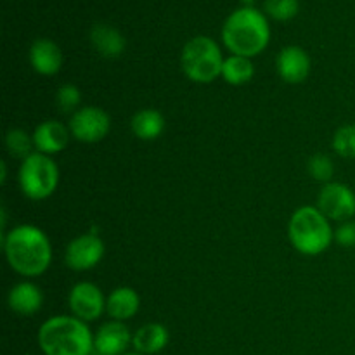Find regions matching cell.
<instances>
[{
	"mask_svg": "<svg viewBox=\"0 0 355 355\" xmlns=\"http://www.w3.org/2000/svg\"><path fill=\"white\" fill-rule=\"evenodd\" d=\"M3 252L10 269L26 277L42 276L52 260L51 241L35 225H17L3 234Z\"/></svg>",
	"mask_w": 355,
	"mask_h": 355,
	"instance_id": "1",
	"label": "cell"
},
{
	"mask_svg": "<svg viewBox=\"0 0 355 355\" xmlns=\"http://www.w3.org/2000/svg\"><path fill=\"white\" fill-rule=\"evenodd\" d=\"M222 40L232 55L255 58L269 45V23L260 10L253 7H241L225 19Z\"/></svg>",
	"mask_w": 355,
	"mask_h": 355,
	"instance_id": "2",
	"label": "cell"
},
{
	"mask_svg": "<svg viewBox=\"0 0 355 355\" xmlns=\"http://www.w3.org/2000/svg\"><path fill=\"white\" fill-rule=\"evenodd\" d=\"M38 347L45 355H90L94 335L85 321L69 315L47 319L38 329Z\"/></svg>",
	"mask_w": 355,
	"mask_h": 355,
	"instance_id": "3",
	"label": "cell"
},
{
	"mask_svg": "<svg viewBox=\"0 0 355 355\" xmlns=\"http://www.w3.org/2000/svg\"><path fill=\"white\" fill-rule=\"evenodd\" d=\"M288 236L295 248L309 257L326 252L333 243L335 232L328 218L318 207H302L291 215L288 224Z\"/></svg>",
	"mask_w": 355,
	"mask_h": 355,
	"instance_id": "4",
	"label": "cell"
},
{
	"mask_svg": "<svg viewBox=\"0 0 355 355\" xmlns=\"http://www.w3.org/2000/svg\"><path fill=\"white\" fill-rule=\"evenodd\" d=\"M225 59L215 40L210 37H194L184 45L180 66L184 75L196 83H210L222 75Z\"/></svg>",
	"mask_w": 355,
	"mask_h": 355,
	"instance_id": "5",
	"label": "cell"
},
{
	"mask_svg": "<svg viewBox=\"0 0 355 355\" xmlns=\"http://www.w3.org/2000/svg\"><path fill=\"white\" fill-rule=\"evenodd\" d=\"M59 184V168L51 156L31 153L23 159L19 168V186L30 200H47L55 193Z\"/></svg>",
	"mask_w": 355,
	"mask_h": 355,
	"instance_id": "6",
	"label": "cell"
},
{
	"mask_svg": "<svg viewBox=\"0 0 355 355\" xmlns=\"http://www.w3.org/2000/svg\"><path fill=\"white\" fill-rule=\"evenodd\" d=\"M111 118L104 110L96 106L80 107L69 120V132L80 142H99L110 134Z\"/></svg>",
	"mask_w": 355,
	"mask_h": 355,
	"instance_id": "7",
	"label": "cell"
},
{
	"mask_svg": "<svg viewBox=\"0 0 355 355\" xmlns=\"http://www.w3.org/2000/svg\"><path fill=\"white\" fill-rule=\"evenodd\" d=\"M318 208L328 220H349L355 215V193L342 182H328L318 196Z\"/></svg>",
	"mask_w": 355,
	"mask_h": 355,
	"instance_id": "8",
	"label": "cell"
},
{
	"mask_svg": "<svg viewBox=\"0 0 355 355\" xmlns=\"http://www.w3.org/2000/svg\"><path fill=\"white\" fill-rule=\"evenodd\" d=\"M68 304L73 315L85 322L96 321L106 311V300L103 297V291L94 283H87V281L71 288Z\"/></svg>",
	"mask_w": 355,
	"mask_h": 355,
	"instance_id": "9",
	"label": "cell"
},
{
	"mask_svg": "<svg viewBox=\"0 0 355 355\" xmlns=\"http://www.w3.org/2000/svg\"><path fill=\"white\" fill-rule=\"evenodd\" d=\"M104 257V243L97 234H82L66 246L64 262L73 270H89Z\"/></svg>",
	"mask_w": 355,
	"mask_h": 355,
	"instance_id": "10",
	"label": "cell"
},
{
	"mask_svg": "<svg viewBox=\"0 0 355 355\" xmlns=\"http://www.w3.org/2000/svg\"><path fill=\"white\" fill-rule=\"evenodd\" d=\"M130 329L121 321H110L97 329L94 336V352L97 355H123L132 345Z\"/></svg>",
	"mask_w": 355,
	"mask_h": 355,
	"instance_id": "11",
	"label": "cell"
},
{
	"mask_svg": "<svg viewBox=\"0 0 355 355\" xmlns=\"http://www.w3.org/2000/svg\"><path fill=\"white\" fill-rule=\"evenodd\" d=\"M277 73L288 83H302L311 73V58L297 45L284 47L277 55Z\"/></svg>",
	"mask_w": 355,
	"mask_h": 355,
	"instance_id": "12",
	"label": "cell"
},
{
	"mask_svg": "<svg viewBox=\"0 0 355 355\" xmlns=\"http://www.w3.org/2000/svg\"><path fill=\"white\" fill-rule=\"evenodd\" d=\"M30 64L38 75L52 76L61 69L62 54L61 49L49 38H38L30 47Z\"/></svg>",
	"mask_w": 355,
	"mask_h": 355,
	"instance_id": "13",
	"label": "cell"
},
{
	"mask_svg": "<svg viewBox=\"0 0 355 355\" xmlns=\"http://www.w3.org/2000/svg\"><path fill=\"white\" fill-rule=\"evenodd\" d=\"M33 144L38 153L44 155H58L68 146L69 130L55 120H47L38 125L33 132Z\"/></svg>",
	"mask_w": 355,
	"mask_h": 355,
	"instance_id": "14",
	"label": "cell"
},
{
	"mask_svg": "<svg viewBox=\"0 0 355 355\" xmlns=\"http://www.w3.org/2000/svg\"><path fill=\"white\" fill-rule=\"evenodd\" d=\"M7 304L9 309L16 314L21 315H33L37 314L44 304V295L40 288L33 283H19L10 288L7 295Z\"/></svg>",
	"mask_w": 355,
	"mask_h": 355,
	"instance_id": "15",
	"label": "cell"
},
{
	"mask_svg": "<svg viewBox=\"0 0 355 355\" xmlns=\"http://www.w3.org/2000/svg\"><path fill=\"white\" fill-rule=\"evenodd\" d=\"M141 307V297L135 290L128 286H120L111 291L106 298V312L113 321H127L139 312Z\"/></svg>",
	"mask_w": 355,
	"mask_h": 355,
	"instance_id": "16",
	"label": "cell"
},
{
	"mask_svg": "<svg viewBox=\"0 0 355 355\" xmlns=\"http://www.w3.org/2000/svg\"><path fill=\"white\" fill-rule=\"evenodd\" d=\"M168 329L159 322H149L139 328L132 338V347L135 352L142 355H153L162 352L168 343Z\"/></svg>",
	"mask_w": 355,
	"mask_h": 355,
	"instance_id": "17",
	"label": "cell"
},
{
	"mask_svg": "<svg viewBox=\"0 0 355 355\" xmlns=\"http://www.w3.org/2000/svg\"><path fill=\"white\" fill-rule=\"evenodd\" d=\"M90 42L94 49L104 58L114 59L125 51L123 35L110 24H96L90 31Z\"/></svg>",
	"mask_w": 355,
	"mask_h": 355,
	"instance_id": "18",
	"label": "cell"
},
{
	"mask_svg": "<svg viewBox=\"0 0 355 355\" xmlns=\"http://www.w3.org/2000/svg\"><path fill=\"white\" fill-rule=\"evenodd\" d=\"M130 127L141 141H155L165 130V118L156 110H141L132 116Z\"/></svg>",
	"mask_w": 355,
	"mask_h": 355,
	"instance_id": "19",
	"label": "cell"
},
{
	"mask_svg": "<svg viewBox=\"0 0 355 355\" xmlns=\"http://www.w3.org/2000/svg\"><path fill=\"white\" fill-rule=\"evenodd\" d=\"M255 75V68L250 58L243 55H231L224 61L222 66V76L229 85H245Z\"/></svg>",
	"mask_w": 355,
	"mask_h": 355,
	"instance_id": "20",
	"label": "cell"
},
{
	"mask_svg": "<svg viewBox=\"0 0 355 355\" xmlns=\"http://www.w3.org/2000/svg\"><path fill=\"white\" fill-rule=\"evenodd\" d=\"M6 146L9 149L10 155L14 158H28L31 155V148H33V137L26 134L21 128H12L7 132L6 135Z\"/></svg>",
	"mask_w": 355,
	"mask_h": 355,
	"instance_id": "21",
	"label": "cell"
},
{
	"mask_svg": "<svg viewBox=\"0 0 355 355\" xmlns=\"http://www.w3.org/2000/svg\"><path fill=\"white\" fill-rule=\"evenodd\" d=\"M333 149L343 158H355V125H343L336 130Z\"/></svg>",
	"mask_w": 355,
	"mask_h": 355,
	"instance_id": "22",
	"label": "cell"
},
{
	"mask_svg": "<svg viewBox=\"0 0 355 355\" xmlns=\"http://www.w3.org/2000/svg\"><path fill=\"white\" fill-rule=\"evenodd\" d=\"M266 12L272 19L288 21L297 16L298 0H266Z\"/></svg>",
	"mask_w": 355,
	"mask_h": 355,
	"instance_id": "23",
	"label": "cell"
},
{
	"mask_svg": "<svg viewBox=\"0 0 355 355\" xmlns=\"http://www.w3.org/2000/svg\"><path fill=\"white\" fill-rule=\"evenodd\" d=\"M80 101H82V94H80L78 87L71 85V83H66L55 94V103H58L59 110L62 113H71L76 107L80 106Z\"/></svg>",
	"mask_w": 355,
	"mask_h": 355,
	"instance_id": "24",
	"label": "cell"
},
{
	"mask_svg": "<svg viewBox=\"0 0 355 355\" xmlns=\"http://www.w3.org/2000/svg\"><path fill=\"white\" fill-rule=\"evenodd\" d=\"M309 173L314 177L319 182H329V179L335 173V166L333 162L324 155H315L312 156L311 162H309Z\"/></svg>",
	"mask_w": 355,
	"mask_h": 355,
	"instance_id": "25",
	"label": "cell"
},
{
	"mask_svg": "<svg viewBox=\"0 0 355 355\" xmlns=\"http://www.w3.org/2000/svg\"><path fill=\"white\" fill-rule=\"evenodd\" d=\"M335 239L338 245L354 248L355 246V222H343L335 231Z\"/></svg>",
	"mask_w": 355,
	"mask_h": 355,
	"instance_id": "26",
	"label": "cell"
},
{
	"mask_svg": "<svg viewBox=\"0 0 355 355\" xmlns=\"http://www.w3.org/2000/svg\"><path fill=\"white\" fill-rule=\"evenodd\" d=\"M0 168H2V182H6V177H7V168H6V163H0Z\"/></svg>",
	"mask_w": 355,
	"mask_h": 355,
	"instance_id": "27",
	"label": "cell"
},
{
	"mask_svg": "<svg viewBox=\"0 0 355 355\" xmlns=\"http://www.w3.org/2000/svg\"><path fill=\"white\" fill-rule=\"evenodd\" d=\"M243 3H245V7H252V3L255 2V0H241Z\"/></svg>",
	"mask_w": 355,
	"mask_h": 355,
	"instance_id": "28",
	"label": "cell"
},
{
	"mask_svg": "<svg viewBox=\"0 0 355 355\" xmlns=\"http://www.w3.org/2000/svg\"><path fill=\"white\" fill-rule=\"evenodd\" d=\"M123 355H142V354H139V352H130V354H123Z\"/></svg>",
	"mask_w": 355,
	"mask_h": 355,
	"instance_id": "29",
	"label": "cell"
}]
</instances>
